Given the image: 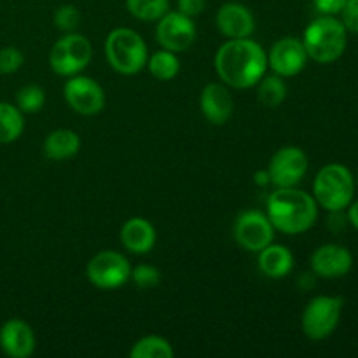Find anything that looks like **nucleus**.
I'll return each instance as SVG.
<instances>
[{
  "mask_svg": "<svg viewBox=\"0 0 358 358\" xmlns=\"http://www.w3.org/2000/svg\"><path fill=\"white\" fill-rule=\"evenodd\" d=\"M217 73L231 87L247 90L255 86L268 70V55L261 44L245 38H229L215 55Z\"/></svg>",
  "mask_w": 358,
  "mask_h": 358,
  "instance_id": "obj_1",
  "label": "nucleus"
},
{
  "mask_svg": "<svg viewBox=\"0 0 358 358\" xmlns=\"http://www.w3.org/2000/svg\"><path fill=\"white\" fill-rule=\"evenodd\" d=\"M266 215L280 233H306L317 220V201L308 192L296 187H278L269 194Z\"/></svg>",
  "mask_w": 358,
  "mask_h": 358,
  "instance_id": "obj_2",
  "label": "nucleus"
},
{
  "mask_svg": "<svg viewBox=\"0 0 358 358\" xmlns=\"http://www.w3.org/2000/svg\"><path fill=\"white\" fill-rule=\"evenodd\" d=\"M304 49L308 58L318 63H332L345 52L346 28L332 16L311 21L304 31Z\"/></svg>",
  "mask_w": 358,
  "mask_h": 358,
  "instance_id": "obj_3",
  "label": "nucleus"
},
{
  "mask_svg": "<svg viewBox=\"0 0 358 358\" xmlns=\"http://www.w3.org/2000/svg\"><path fill=\"white\" fill-rule=\"evenodd\" d=\"M105 56L115 72L133 76L147 65L149 52L140 34L131 28H115L105 41Z\"/></svg>",
  "mask_w": 358,
  "mask_h": 358,
  "instance_id": "obj_4",
  "label": "nucleus"
},
{
  "mask_svg": "<svg viewBox=\"0 0 358 358\" xmlns=\"http://www.w3.org/2000/svg\"><path fill=\"white\" fill-rule=\"evenodd\" d=\"M315 201L329 212H341L353 199V177L343 164L322 168L313 182Z\"/></svg>",
  "mask_w": 358,
  "mask_h": 358,
  "instance_id": "obj_5",
  "label": "nucleus"
},
{
  "mask_svg": "<svg viewBox=\"0 0 358 358\" xmlns=\"http://www.w3.org/2000/svg\"><path fill=\"white\" fill-rule=\"evenodd\" d=\"M93 48L80 34H66L49 51V65L58 76L72 77L83 72L91 62Z\"/></svg>",
  "mask_w": 358,
  "mask_h": 358,
  "instance_id": "obj_6",
  "label": "nucleus"
},
{
  "mask_svg": "<svg viewBox=\"0 0 358 358\" xmlns=\"http://www.w3.org/2000/svg\"><path fill=\"white\" fill-rule=\"evenodd\" d=\"M343 299L332 296H318L311 299L303 313V332L313 341L329 338L336 331L341 318Z\"/></svg>",
  "mask_w": 358,
  "mask_h": 358,
  "instance_id": "obj_7",
  "label": "nucleus"
},
{
  "mask_svg": "<svg viewBox=\"0 0 358 358\" xmlns=\"http://www.w3.org/2000/svg\"><path fill=\"white\" fill-rule=\"evenodd\" d=\"M87 278L94 287L101 290H114L124 285L131 276V266L128 259L114 250L98 252L87 262Z\"/></svg>",
  "mask_w": 358,
  "mask_h": 358,
  "instance_id": "obj_8",
  "label": "nucleus"
},
{
  "mask_svg": "<svg viewBox=\"0 0 358 358\" xmlns=\"http://www.w3.org/2000/svg\"><path fill=\"white\" fill-rule=\"evenodd\" d=\"M234 238L248 252H261L273 243L275 226L266 213L257 210H247L240 213L234 224Z\"/></svg>",
  "mask_w": 358,
  "mask_h": 358,
  "instance_id": "obj_9",
  "label": "nucleus"
},
{
  "mask_svg": "<svg viewBox=\"0 0 358 358\" xmlns=\"http://www.w3.org/2000/svg\"><path fill=\"white\" fill-rule=\"evenodd\" d=\"M308 171V157L299 147H282L269 161V180L276 187H294Z\"/></svg>",
  "mask_w": 358,
  "mask_h": 358,
  "instance_id": "obj_10",
  "label": "nucleus"
},
{
  "mask_svg": "<svg viewBox=\"0 0 358 358\" xmlns=\"http://www.w3.org/2000/svg\"><path fill=\"white\" fill-rule=\"evenodd\" d=\"M65 100L77 114L94 115L103 108L105 93L100 84L86 76H72L63 87Z\"/></svg>",
  "mask_w": 358,
  "mask_h": 358,
  "instance_id": "obj_11",
  "label": "nucleus"
},
{
  "mask_svg": "<svg viewBox=\"0 0 358 358\" xmlns=\"http://www.w3.org/2000/svg\"><path fill=\"white\" fill-rule=\"evenodd\" d=\"M157 42L171 52L187 51L196 38V27L189 16L168 10L156 28Z\"/></svg>",
  "mask_w": 358,
  "mask_h": 358,
  "instance_id": "obj_12",
  "label": "nucleus"
},
{
  "mask_svg": "<svg viewBox=\"0 0 358 358\" xmlns=\"http://www.w3.org/2000/svg\"><path fill=\"white\" fill-rule=\"evenodd\" d=\"M308 52L304 44L296 37H283L275 42L268 55V65L282 77L297 76L306 66Z\"/></svg>",
  "mask_w": 358,
  "mask_h": 358,
  "instance_id": "obj_13",
  "label": "nucleus"
},
{
  "mask_svg": "<svg viewBox=\"0 0 358 358\" xmlns=\"http://www.w3.org/2000/svg\"><path fill=\"white\" fill-rule=\"evenodd\" d=\"M352 254L341 245H322L311 255V269L322 278H341L352 269Z\"/></svg>",
  "mask_w": 358,
  "mask_h": 358,
  "instance_id": "obj_14",
  "label": "nucleus"
},
{
  "mask_svg": "<svg viewBox=\"0 0 358 358\" xmlns=\"http://www.w3.org/2000/svg\"><path fill=\"white\" fill-rule=\"evenodd\" d=\"M0 348L13 358H28L35 350V334L23 320L6 322L0 329Z\"/></svg>",
  "mask_w": 358,
  "mask_h": 358,
  "instance_id": "obj_15",
  "label": "nucleus"
},
{
  "mask_svg": "<svg viewBox=\"0 0 358 358\" xmlns=\"http://www.w3.org/2000/svg\"><path fill=\"white\" fill-rule=\"evenodd\" d=\"M199 107L206 121L212 124H226L231 119L234 110V101L229 90L222 84L212 83L203 87L201 96H199Z\"/></svg>",
  "mask_w": 358,
  "mask_h": 358,
  "instance_id": "obj_16",
  "label": "nucleus"
},
{
  "mask_svg": "<svg viewBox=\"0 0 358 358\" xmlns=\"http://www.w3.org/2000/svg\"><path fill=\"white\" fill-rule=\"evenodd\" d=\"M217 27L227 38H245L254 34L255 20L243 3L227 2L217 13Z\"/></svg>",
  "mask_w": 358,
  "mask_h": 358,
  "instance_id": "obj_17",
  "label": "nucleus"
},
{
  "mask_svg": "<svg viewBox=\"0 0 358 358\" xmlns=\"http://www.w3.org/2000/svg\"><path fill=\"white\" fill-rule=\"evenodd\" d=\"M121 241L133 254H147L156 243V229L149 220L133 217L122 224Z\"/></svg>",
  "mask_w": 358,
  "mask_h": 358,
  "instance_id": "obj_18",
  "label": "nucleus"
},
{
  "mask_svg": "<svg viewBox=\"0 0 358 358\" xmlns=\"http://www.w3.org/2000/svg\"><path fill=\"white\" fill-rule=\"evenodd\" d=\"M294 268V255L283 245H268L259 252V269L268 278H285Z\"/></svg>",
  "mask_w": 358,
  "mask_h": 358,
  "instance_id": "obj_19",
  "label": "nucleus"
},
{
  "mask_svg": "<svg viewBox=\"0 0 358 358\" xmlns=\"http://www.w3.org/2000/svg\"><path fill=\"white\" fill-rule=\"evenodd\" d=\"M80 149V140L72 129H56L49 133L44 142V154L51 161H63L76 156Z\"/></svg>",
  "mask_w": 358,
  "mask_h": 358,
  "instance_id": "obj_20",
  "label": "nucleus"
},
{
  "mask_svg": "<svg viewBox=\"0 0 358 358\" xmlns=\"http://www.w3.org/2000/svg\"><path fill=\"white\" fill-rule=\"evenodd\" d=\"M23 129V112L14 105L0 101V143H10L17 140Z\"/></svg>",
  "mask_w": 358,
  "mask_h": 358,
  "instance_id": "obj_21",
  "label": "nucleus"
},
{
  "mask_svg": "<svg viewBox=\"0 0 358 358\" xmlns=\"http://www.w3.org/2000/svg\"><path fill=\"white\" fill-rule=\"evenodd\" d=\"M257 84V98L262 105H266L269 108H275L283 103V100L287 96V86L283 83L282 76L276 73V76L262 77Z\"/></svg>",
  "mask_w": 358,
  "mask_h": 358,
  "instance_id": "obj_22",
  "label": "nucleus"
},
{
  "mask_svg": "<svg viewBox=\"0 0 358 358\" xmlns=\"http://www.w3.org/2000/svg\"><path fill=\"white\" fill-rule=\"evenodd\" d=\"M131 358H171L173 357V348L170 343L159 336H147L136 341L133 345L131 352H129Z\"/></svg>",
  "mask_w": 358,
  "mask_h": 358,
  "instance_id": "obj_23",
  "label": "nucleus"
},
{
  "mask_svg": "<svg viewBox=\"0 0 358 358\" xmlns=\"http://www.w3.org/2000/svg\"><path fill=\"white\" fill-rule=\"evenodd\" d=\"M147 66L157 80H171L180 70V62L175 52L163 49V51H156L150 56V59H147Z\"/></svg>",
  "mask_w": 358,
  "mask_h": 358,
  "instance_id": "obj_24",
  "label": "nucleus"
},
{
  "mask_svg": "<svg viewBox=\"0 0 358 358\" xmlns=\"http://www.w3.org/2000/svg\"><path fill=\"white\" fill-rule=\"evenodd\" d=\"M129 14L142 21H159L170 9V0H126Z\"/></svg>",
  "mask_w": 358,
  "mask_h": 358,
  "instance_id": "obj_25",
  "label": "nucleus"
},
{
  "mask_svg": "<svg viewBox=\"0 0 358 358\" xmlns=\"http://www.w3.org/2000/svg\"><path fill=\"white\" fill-rule=\"evenodd\" d=\"M45 103V93L37 84H28L23 86L16 93V105L24 114H35L41 110Z\"/></svg>",
  "mask_w": 358,
  "mask_h": 358,
  "instance_id": "obj_26",
  "label": "nucleus"
},
{
  "mask_svg": "<svg viewBox=\"0 0 358 358\" xmlns=\"http://www.w3.org/2000/svg\"><path fill=\"white\" fill-rule=\"evenodd\" d=\"M79 21H80V13L76 6L66 3V6H62L56 9L55 24L58 30L70 34V31H73L77 27H79Z\"/></svg>",
  "mask_w": 358,
  "mask_h": 358,
  "instance_id": "obj_27",
  "label": "nucleus"
},
{
  "mask_svg": "<svg viewBox=\"0 0 358 358\" xmlns=\"http://www.w3.org/2000/svg\"><path fill=\"white\" fill-rule=\"evenodd\" d=\"M129 278H133V282H135L136 287H140V289H154V287L159 285L161 282L159 271H157L154 266L149 264L136 266L131 271V276H129Z\"/></svg>",
  "mask_w": 358,
  "mask_h": 358,
  "instance_id": "obj_28",
  "label": "nucleus"
},
{
  "mask_svg": "<svg viewBox=\"0 0 358 358\" xmlns=\"http://www.w3.org/2000/svg\"><path fill=\"white\" fill-rule=\"evenodd\" d=\"M23 52L17 48L0 49V73H13L23 65Z\"/></svg>",
  "mask_w": 358,
  "mask_h": 358,
  "instance_id": "obj_29",
  "label": "nucleus"
},
{
  "mask_svg": "<svg viewBox=\"0 0 358 358\" xmlns=\"http://www.w3.org/2000/svg\"><path fill=\"white\" fill-rule=\"evenodd\" d=\"M343 21L346 30L358 34V0H346L345 7L341 9Z\"/></svg>",
  "mask_w": 358,
  "mask_h": 358,
  "instance_id": "obj_30",
  "label": "nucleus"
},
{
  "mask_svg": "<svg viewBox=\"0 0 358 358\" xmlns=\"http://www.w3.org/2000/svg\"><path fill=\"white\" fill-rule=\"evenodd\" d=\"M178 13L185 14L189 17H194L203 13L206 6V0H177Z\"/></svg>",
  "mask_w": 358,
  "mask_h": 358,
  "instance_id": "obj_31",
  "label": "nucleus"
},
{
  "mask_svg": "<svg viewBox=\"0 0 358 358\" xmlns=\"http://www.w3.org/2000/svg\"><path fill=\"white\" fill-rule=\"evenodd\" d=\"M313 3L322 14H325V16H332V14L341 13L346 0H313Z\"/></svg>",
  "mask_w": 358,
  "mask_h": 358,
  "instance_id": "obj_32",
  "label": "nucleus"
},
{
  "mask_svg": "<svg viewBox=\"0 0 358 358\" xmlns=\"http://www.w3.org/2000/svg\"><path fill=\"white\" fill-rule=\"evenodd\" d=\"M348 219H350V222L353 224V227H355V229H358V201L353 203V205L350 206Z\"/></svg>",
  "mask_w": 358,
  "mask_h": 358,
  "instance_id": "obj_33",
  "label": "nucleus"
},
{
  "mask_svg": "<svg viewBox=\"0 0 358 358\" xmlns=\"http://www.w3.org/2000/svg\"><path fill=\"white\" fill-rule=\"evenodd\" d=\"M255 182H257L259 185H266L268 182H271L269 180L268 171H257V173H255Z\"/></svg>",
  "mask_w": 358,
  "mask_h": 358,
  "instance_id": "obj_34",
  "label": "nucleus"
}]
</instances>
